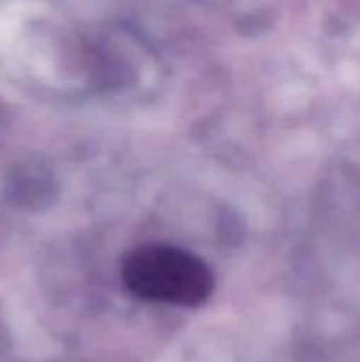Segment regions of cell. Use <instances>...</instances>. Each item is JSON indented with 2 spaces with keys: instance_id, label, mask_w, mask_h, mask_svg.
Returning a JSON list of instances; mask_svg holds the SVG:
<instances>
[{
  "instance_id": "cell-1",
  "label": "cell",
  "mask_w": 360,
  "mask_h": 362,
  "mask_svg": "<svg viewBox=\"0 0 360 362\" xmlns=\"http://www.w3.org/2000/svg\"><path fill=\"white\" fill-rule=\"evenodd\" d=\"M121 280L142 301L180 308L204 305L214 291V274L199 257L166 244L132 250L121 263Z\"/></svg>"
}]
</instances>
